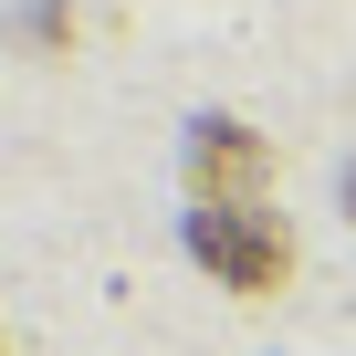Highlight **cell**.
Returning <instances> with one entry per match:
<instances>
[{"instance_id":"6da1fadb","label":"cell","mask_w":356,"mask_h":356,"mask_svg":"<svg viewBox=\"0 0 356 356\" xmlns=\"http://www.w3.org/2000/svg\"><path fill=\"white\" fill-rule=\"evenodd\" d=\"M200 262L220 273V283H241V293H273L283 273H293V241H283V220L273 210H200Z\"/></svg>"},{"instance_id":"7a4b0ae2","label":"cell","mask_w":356,"mask_h":356,"mask_svg":"<svg viewBox=\"0 0 356 356\" xmlns=\"http://www.w3.org/2000/svg\"><path fill=\"white\" fill-rule=\"evenodd\" d=\"M189 168H200V189H220V210H241V189L262 178V147H252V126H200Z\"/></svg>"},{"instance_id":"3957f363","label":"cell","mask_w":356,"mask_h":356,"mask_svg":"<svg viewBox=\"0 0 356 356\" xmlns=\"http://www.w3.org/2000/svg\"><path fill=\"white\" fill-rule=\"evenodd\" d=\"M346 210H356V168H346Z\"/></svg>"}]
</instances>
